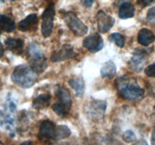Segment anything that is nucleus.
<instances>
[{
  "label": "nucleus",
  "instance_id": "obj_18",
  "mask_svg": "<svg viewBox=\"0 0 155 145\" xmlns=\"http://www.w3.org/2000/svg\"><path fill=\"white\" fill-rule=\"evenodd\" d=\"M135 7L130 2H124L119 9V18L121 19H128L134 17Z\"/></svg>",
  "mask_w": 155,
  "mask_h": 145
},
{
  "label": "nucleus",
  "instance_id": "obj_23",
  "mask_svg": "<svg viewBox=\"0 0 155 145\" xmlns=\"http://www.w3.org/2000/svg\"><path fill=\"white\" fill-rule=\"evenodd\" d=\"M51 108H52V110L56 113V114L61 116H65V115H67L68 113H69V110H67L64 106H62L61 104H58V102H56L55 104H53Z\"/></svg>",
  "mask_w": 155,
  "mask_h": 145
},
{
  "label": "nucleus",
  "instance_id": "obj_35",
  "mask_svg": "<svg viewBox=\"0 0 155 145\" xmlns=\"http://www.w3.org/2000/svg\"><path fill=\"white\" fill-rule=\"evenodd\" d=\"M12 1H15V0H12Z\"/></svg>",
  "mask_w": 155,
  "mask_h": 145
},
{
  "label": "nucleus",
  "instance_id": "obj_14",
  "mask_svg": "<svg viewBox=\"0 0 155 145\" xmlns=\"http://www.w3.org/2000/svg\"><path fill=\"white\" fill-rule=\"evenodd\" d=\"M138 42L143 46H148L155 40V36L152 31L147 28H143L138 33Z\"/></svg>",
  "mask_w": 155,
  "mask_h": 145
},
{
  "label": "nucleus",
  "instance_id": "obj_19",
  "mask_svg": "<svg viewBox=\"0 0 155 145\" xmlns=\"http://www.w3.org/2000/svg\"><path fill=\"white\" fill-rule=\"evenodd\" d=\"M69 85L75 92L77 97L82 98L84 93L85 82L82 78H73L69 80Z\"/></svg>",
  "mask_w": 155,
  "mask_h": 145
},
{
  "label": "nucleus",
  "instance_id": "obj_12",
  "mask_svg": "<svg viewBox=\"0 0 155 145\" xmlns=\"http://www.w3.org/2000/svg\"><path fill=\"white\" fill-rule=\"evenodd\" d=\"M56 125L50 120H44L41 123L39 128V134L40 137L53 139L54 140V134H55Z\"/></svg>",
  "mask_w": 155,
  "mask_h": 145
},
{
  "label": "nucleus",
  "instance_id": "obj_32",
  "mask_svg": "<svg viewBox=\"0 0 155 145\" xmlns=\"http://www.w3.org/2000/svg\"><path fill=\"white\" fill-rule=\"evenodd\" d=\"M21 145H33V143L32 141H25L21 143Z\"/></svg>",
  "mask_w": 155,
  "mask_h": 145
},
{
  "label": "nucleus",
  "instance_id": "obj_7",
  "mask_svg": "<svg viewBox=\"0 0 155 145\" xmlns=\"http://www.w3.org/2000/svg\"><path fill=\"white\" fill-rule=\"evenodd\" d=\"M77 55L74 49V47L71 45H64L58 48V50L54 51L51 56V60L53 62L64 61V60H68L70 58L76 57Z\"/></svg>",
  "mask_w": 155,
  "mask_h": 145
},
{
  "label": "nucleus",
  "instance_id": "obj_33",
  "mask_svg": "<svg viewBox=\"0 0 155 145\" xmlns=\"http://www.w3.org/2000/svg\"><path fill=\"white\" fill-rule=\"evenodd\" d=\"M4 2V0H0V2Z\"/></svg>",
  "mask_w": 155,
  "mask_h": 145
},
{
  "label": "nucleus",
  "instance_id": "obj_13",
  "mask_svg": "<svg viewBox=\"0 0 155 145\" xmlns=\"http://www.w3.org/2000/svg\"><path fill=\"white\" fill-rule=\"evenodd\" d=\"M38 23V16L36 14H30L24 20L18 23V29L22 32L33 30Z\"/></svg>",
  "mask_w": 155,
  "mask_h": 145
},
{
  "label": "nucleus",
  "instance_id": "obj_31",
  "mask_svg": "<svg viewBox=\"0 0 155 145\" xmlns=\"http://www.w3.org/2000/svg\"><path fill=\"white\" fill-rule=\"evenodd\" d=\"M3 54H4V48H3L2 44L0 42V58L3 56Z\"/></svg>",
  "mask_w": 155,
  "mask_h": 145
},
{
  "label": "nucleus",
  "instance_id": "obj_8",
  "mask_svg": "<svg viewBox=\"0 0 155 145\" xmlns=\"http://www.w3.org/2000/svg\"><path fill=\"white\" fill-rule=\"evenodd\" d=\"M83 45L90 52H98L103 48V39L98 33H93L85 38Z\"/></svg>",
  "mask_w": 155,
  "mask_h": 145
},
{
  "label": "nucleus",
  "instance_id": "obj_2",
  "mask_svg": "<svg viewBox=\"0 0 155 145\" xmlns=\"http://www.w3.org/2000/svg\"><path fill=\"white\" fill-rule=\"evenodd\" d=\"M36 72L27 65H18L12 74V82L17 85L24 89L30 88L36 80Z\"/></svg>",
  "mask_w": 155,
  "mask_h": 145
},
{
  "label": "nucleus",
  "instance_id": "obj_27",
  "mask_svg": "<svg viewBox=\"0 0 155 145\" xmlns=\"http://www.w3.org/2000/svg\"><path fill=\"white\" fill-rule=\"evenodd\" d=\"M155 0H137L138 4L140 5L142 8H145L146 6L149 5L151 3H153Z\"/></svg>",
  "mask_w": 155,
  "mask_h": 145
},
{
  "label": "nucleus",
  "instance_id": "obj_25",
  "mask_svg": "<svg viewBox=\"0 0 155 145\" xmlns=\"http://www.w3.org/2000/svg\"><path fill=\"white\" fill-rule=\"evenodd\" d=\"M147 21L152 27H155V7H152L148 10L147 14Z\"/></svg>",
  "mask_w": 155,
  "mask_h": 145
},
{
  "label": "nucleus",
  "instance_id": "obj_5",
  "mask_svg": "<svg viewBox=\"0 0 155 145\" xmlns=\"http://www.w3.org/2000/svg\"><path fill=\"white\" fill-rule=\"evenodd\" d=\"M64 19L68 27L77 36H83L87 33L88 27L74 12H66Z\"/></svg>",
  "mask_w": 155,
  "mask_h": 145
},
{
  "label": "nucleus",
  "instance_id": "obj_10",
  "mask_svg": "<svg viewBox=\"0 0 155 145\" xmlns=\"http://www.w3.org/2000/svg\"><path fill=\"white\" fill-rule=\"evenodd\" d=\"M98 30L100 33H106L110 30L114 24V19L110 15L107 14L104 11L101 10L98 12L96 15Z\"/></svg>",
  "mask_w": 155,
  "mask_h": 145
},
{
  "label": "nucleus",
  "instance_id": "obj_6",
  "mask_svg": "<svg viewBox=\"0 0 155 145\" xmlns=\"http://www.w3.org/2000/svg\"><path fill=\"white\" fill-rule=\"evenodd\" d=\"M55 15L54 5L53 3L48 5L44 10L42 14V25H41V33L44 38L50 36L54 27V18Z\"/></svg>",
  "mask_w": 155,
  "mask_h": 145
},
{
  "label": "nucleus",
  "instance_id": "obj_22",
  "mask_svg": "<svg viewBox=\"0 0 155 145\" xmlns=\"http://www.w3.org/2000/svg\"><path fill=\"white\" fill-rule=\"evenodd\" d=\"M110 40L112 41L114 43L116 44L118 47L120 48H123L125 45V42L126 39L124 36H123L122 34L118 33H112L110 36Z\"/></svg>",
  "mask_w": 155,
  "mask_h": 145
},
{
  "label": "nucleus",
  "instance_id": "obj_34",
  "mask_svg": "<svg viewBox=\"0 0 155 145\" xmlns=\"http://www.w3.org/2000/svg\"><path fill=\"white\" fill-rule=\"evenodd\" d=\"M46 145H52V144H51V143H49V144H46Z\"/></svg>",
  "mask_w": 155,
  "mask_h": 145
},
{
  "label": "nucleus",
  "instance_id": "obj_11",
  "mask_svg": "<svg viewBox=\"0 0 155 145\" xmlns=\"http://www.w3.org/2000/svg\"><path fill=\"white\" fill-rule=\"evenodd\" d=\"M55 94L58 98L57 102L70 111L72 105V100L69 91L63 86L58 85L55 89Z\"/></svg>",
  "mask_w": 155,
  "mask_h": 145
},
{
  "label": "nucleus",
  "instance_id": "obj_24",
  "mask_svg": "<svg viewBox=\"0 0 155 145\" xmlns=\"http://www.w3.org/2000/svg\"><path fill=\"white\" fill-rule=\"evenodd\" d=\"M122 138L127 143H132V142H134L136 140V136L133 131L127 130L123 134Z\"/></svg>",
  "mask_w": 155,
  "mask_h": 145
},
{
  "label": "nucleus",
  "instance_id": "obj_26",
  "mask_svg": "<svg viewBox=\"0 0 155 145\" xmlns=\"http://www.w3.org/2000/svg\"><path fill=\"white\" fill-rule=\"evenodd\" d=\"M145 73L148 76L155 78V63H153V64L147 66L146 69H145Z\"/></svg>",
  "mask_w": 155,
  "mask_h": 145
},
{
  "label": "nucleus",
  "instance_id": "obj_29",
  "mask_svg": "<svg viewBox=\"0 0 155 145\" xmlns=\"http://www.w3.org/2000/svg\"><path fill=\"white\" fill-rule=\"evenodd\" d=\"M134 145H148V143L146 142V140H145L144 139H141L139 141L136 142Z\"/></svg>",
  "mask_w": 155,
  "mask_h": 145
},
{
  "label": "nucleus",
  "instance_id": "obj_20",
  "mask_svg": "<svg viewBox=\"0 0 155 145\" xmlns=\"http://www.w3.org/2000/svg\"><path fill=\"white\" fill-rule=\"evenodd\" d=\"M0 28L5 32L12 33L15 30V21L9 17L0 15Z\"/></svg>",
  "mask_w": 155,
  "mask_h": 145
},
{
  "label": "nucleus",
  "instance_id": "obj_16",
  "mask_svg": "<svg viewBox=\"0 0 155 145\" xmlns=\"http://www.w3.org/2000/svg\"><path fill=\"white\" fill-rule=\"evenodd\" d=\"M6 47L8 50L12 52L20 54L22 52L23 47H24V41L21 39H13V38H8L5 41Z\"/></svg>",
  "mask_w": 155,
  "mask_h": 145
},
{
  "label": "nucleus",
  "instance_id": "obj_9",
  "mask_svg": "<svg viewBox=\"0 0 155 145\" xmlns=\"http://www.w3.org/2000/svg\"><path fill=\"white\" fill-rule=\"evenodd\" d=\"M147 60V54L145 51L137 49L134 51L133 57L129 62V66L133 70L140 72L145 66Z\"/></svg>",
  "mask_w": 155,
  "mask_h": 145
},
{
  "label": "nucleus",
  "instance_id": "obj_4",
  "mask_svg": "<svg viewBox=\"0 0 155 145\" xmlns=\"http://www.w3.org/2000/svg\"><path fill=\"white\" fill-rule=\"evenodd\" d=\"M107 108V104L104 101L94 100L90 101L85 107L86 116L93 122H98L103 119Z\"/></svg>",
  "mask_w": 155,
  "mask_h": 145
},
{
  "label": "nucleus",
  "instance_id": "obj_3",
  "mask_svg": "<svg viewBox=\"0 0 155 145\" xmlns=\"http://www.w3.org/2000/svg\"><path fill=\"white\" fill-rule=\"evenodd\" d=\"M27 57L30 61V67L36 72L41 73L46 69V59L40 48L36 44L31 43L27 48Z\"/></svg>",
  "mask_w": 155,
  "mask_h": 145
},
{
  "label": "nucleus",
  "instance_id": "obj_15",
  "mask_svg": "<svg viewBox=\"0 0 155 145\" xmlns=\"http://www.w3.org/2000/svg\"><path fill=\"white\" fill-rule=\"evenodd\" d=\"M117 72L116 65L112 60H107L103 63L101 68V76L103 78L113 79Z\"/></svg>",
  "mask_w": 155,
  "mask_h": 145
},
{
  "label": "nucleus",
  "instance_id": "obj_1",
  "mask_svg": "<svg viewBox=\"0 0 155 145\" xmlns=\"http://www.w3.org/2000/svg\"><path fill=\"white\" fill-rule=\"evenodd\" d=\"M116 87L120 95L130 101H140L145 95V90L133 78L120 77L116 81Z\"/></svg>",
  "mask_w": 155,
  "mask_h": 145
},
{
  "label": "nucleus",
  "instance_id": "obj_30",
  "mask_svg": "<svg viewBox=\"0 0 155 145\" xmlns=\"http://www.w3.org/2000/svg\"><path fill=\"white\" fill-rule=\"evenodd\" d=\"M151 142V145H155V129L152 131Z\"/></svg>",
  "mask_w": 155,
  "mask_h": 145
},
{
  "label": "nucleus",
  "instance_id": "obj_28",
  "mask_svg": "<svg viewBox=\"0 0 155 145\" xmlns=\"http://www.w3.org/2000/svg\"><path fill=\"white\" fill-rule=\"evenodd\" d=\"M95 0H82V4L86 8L92 7Z\"/></svg>",
  "mask_w": 155,
  "mask_h": 145
},
{
  "label": "nucleus",
  "instance_id": "obj_17",
  "mask_svg": "<svg viewBox=\"0 0 155 145\" xmlns=\"http://www.w3.org/2000/svg\"><path fill=\"white\" fill-rule=\"evenodd\" d=\"M51 101V95L49 94L39 95L33 100V107L36 110H42L49 105Z\"/></svg>",
  "mask_w": 155,
  "mask_h": 145
},
{
  "label": "nucleus",
  "instance_id": "obj_21",
  "mask_svg": "<svg viewBox=\"0 0 155 145\" xmlns=\"http://www.w3.org/2000/svg\"><path fill=\"white\" fill-rule=\"evenodd\" d=\"M71 134L70 128L66 125H58L56 126L55 134H54V140H61V139L67 138Z\"/></svg>",
  "mask_w": 155,
  "mask_h": 145
}]
</instances>
